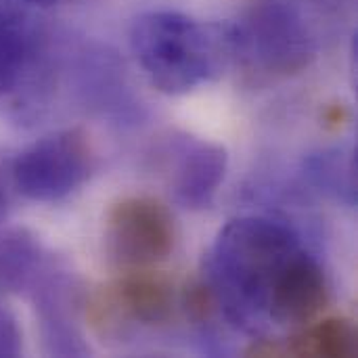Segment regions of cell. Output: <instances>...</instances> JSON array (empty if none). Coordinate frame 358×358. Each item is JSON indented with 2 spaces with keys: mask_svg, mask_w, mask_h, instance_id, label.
Listing matches in <instances>:
<instances>
[{
  "mask_svg": "<svg viewBox=\"0 0 358 358\" xmlns=\"http://www.w3.org/2000/svg\"><path fill=\"white\" fill-rule=\"evenodd\" d=\"M40 55L36 31L17 15L0 13V99L15 92Z\"/></svg>",
  "mask_w": 358,
  "mask_h": 358,
  "instance_id": "cell-11",
  "label": "cell"
},
{
  "mask_svg": "<svg viewBox=\"0 0 358 358\" xmlns=\"http://www.w3.org/2000/svg\"><path fill=\"white\" fill-rule=\"evenodd\" d=\"M166 155L174 199L189 210L210 208L227 176V149L199 136L174 134L168 141Z\"/></svg>",
  "mask_w": 358,
  "mask_h": 358,
  "instance_id": "cell-7",
  "label": "cell"
},
{
  "mask_svg": "<svg viewBox=\"0 0 358 358\" xmlns=\"http://www.w3.org/2000/svg\"><path fill=\"white\" fill-rule=\"evenodd\" d=\"M21 352V331L15 317L0 306V358L19 357Z\"/></svg>",
  "mask_w": 358,
  "mask_h": 358,
  "instance_id": "cell-14",
  "label": "cell"
},
{
  "mask_svg": "<svg viewBox=\"0 0 358 358\" xmlns=\"http://www.w3.org/2000/svg\"><path fill=\"white\" fill-rule=\"evenodd\" d=\"M302 248L300 235L281 220L241 216L227 222L206 260L216 306L241 331L264 334L275 285Z\"/></svg>",
  "mask_w": 358,
  "mask_h": 358,
  "instance_id": "cell-1",
  "label": "cell"
},
{
  "mask_svg": "<svg viewBox=\"0 0 358 358\" xmlns=\"http://www.w3.org/2000/svg\"><path fill=\"white\" fill-rule=\"evenodd\" d=\"M21 2L40 4V6H55V4H61V2H67V0H21Z\"/></svg>",
  "mask_w": 358,
  "mask_h": 358,
  "instance_id": "cell-16",
  "label": "cell"
},
{
  "mask_svg": "<svg viewBox=\"0 0 358 358\" xmlns=\"http://www.w3.org/2000/svg\"><path fill=\"white\" fill-rule=\"evenodd\" d=\"M132 52L149 82L182 94L224 73L237 57L235 23L199 21L178 10H149L130 27Z\"/></svg>",
  "mask_w": 358,
  "mask_h": 358,
  "instance_id": "cell-2",
  "label": "cell"
},
{
  "mask_svg": "<svg viewBox=\"0 0 358 358\" xmlns=\"http://www.w3.org/2000/svg\"><path fill=\"white\" fill-rule=\"evenodd\" d=\"M48 258L36 237L25 231H13L0 239V287L15 294H27Z\"/></svg>",
  "mask_w": 358,
  "mask_h": 358,
  "instance_id": "cell-12",
  "label": "cell"
},
{
  "mask_svg": "<svg viewBox=\"0 0 358 358\" xmlns=\"http://www.w3.org/2000/svg\"><path fill=\"white\" fill-rule=\"evenodd\" d=\"M176 231L168 208L153 197H126L117 201L105 224L109 258L128 271H147L168 260Z\"/></svg>",
  "mask_w": 358,
  "mask_h": 358,
  "instance_id": "cell-5",
  "label": "cell"
},
{
  "mask_svg": "<svg viewBox=\"0 0 358 358\" xmlns=\"http://www.w3.org/2000/svg\"><path fill=\"white\" fill-rule=\"evenodd\" d=\"M237 57L271 76L304 71L317 57V40L302 10L287 0H262L235 25Z\"/></svg>",
  "mask_w": 358,
  "mask_h": 358,
  "instance_id": "cell-3",
  "label": "cell"
},
{
  "mask_svg": "<svg viewBox=\"0 0 358 358\" xmlns=\"http://www.w3.org/2000/svg\"><path fill=\"white\" fill-rule=\"evenodd\" d=\"M329 304V281L319 260L302 248L279 277L268 304V323L306 327Z\"/></svg>",
  "mask_w": 358,
  "mask_h": 358,
  "instance_id": "cell-8",
  "label": "cell"
},
{
  "mask_svg": "<svg viewBox=\"0 0 358 358\" xmlns=\"http://www.w3.org/2000/svg\"><path fill=\"white\" fill-rule=\"evenodd\" d=\"M357 350V329L346 319H325L315 325L308 323L287 344V352L294 357L350 358Z\"/></svg>",
  "mask_w": 358,
  "mask_h": 358,
  "instance_id": "cell-13",
  "label": "cell"
},
{
  "mask_svg": "<svg viewBox=\"0 0 358 358\" xmlns=\"http://www.w3.org/2000/svg\"><path fill=\"white\" fill-rule=\"evenodd\" d=\"M92 159L90 138L82 128L59 130L36 141L15 157L10 182L29 201L55 203L86 182Z\"/></svg>",
  "mask_w": 358,
  "mask_h": 358,
  "instance_id": "cell-4",
  "label": "cell"
},
{
  "mask_svg": "<svg viewBox=\"0 0 358 358\" xmlns=\"http://www.w3.org/2000/svg\"><path fill=\"white\" fill-rule=\"evenodd\" d=\"M302 172L319 193L346 208L357 206V151L352 147H329L310 153Z\"/></svg>",
  "mask_w": 358,
  "mask_h": 358,
  "instance_id": "cell-10",
  "label": "cell"
},
{
  "mask_svg": "<svg viewBox=\"0 0 358 358\" xmlns=\"http://www.w3.org/2000/svg\"><path fill=\"white\" fill-rule=\"evenodd\" d=\"M10 212V191H8V185L4 182V178L0 176V222L6 220Z\"/></svg>",
  "mask_w": 358,
  "mask_h": 358,
  "instance_id": "cell-15",
  "label": "cell"
},
{
  "mask_svg": "<svg viewBox=\"0 0 358 358\" xmlns=\"http://www.w3.org/2000/svg\"><path fill=\"white\" fill-rule=\"evenodd\" d=\"M105 302L113 308L115 315L126 317L141 325H159L166 323L174 308L172 285L147 271H130L120 279L107 294Z\"/></svg>",
  "mask_w": 358,
  "mask_h": 358,
  "instance_id": "cell-9",
  "label": "cell"
},
{
  "mask_svg": "<svg viewBox=\"0 0 358 358\" xmlns=\"http://www.w3.org/2000/svg\"><path fill=\"white\" fill-rule=\"evenodd\" d=\"M27 294L36 306L38 327L46 355L86 357L90 350L78 327L80 287L76 277L48 258L46 266Z\"/></svg>",
  "mask_w": 358,
  "mask_h": 358,
  "instance_id": "cell-6",
  "label": "cell"
}]
</instances>
